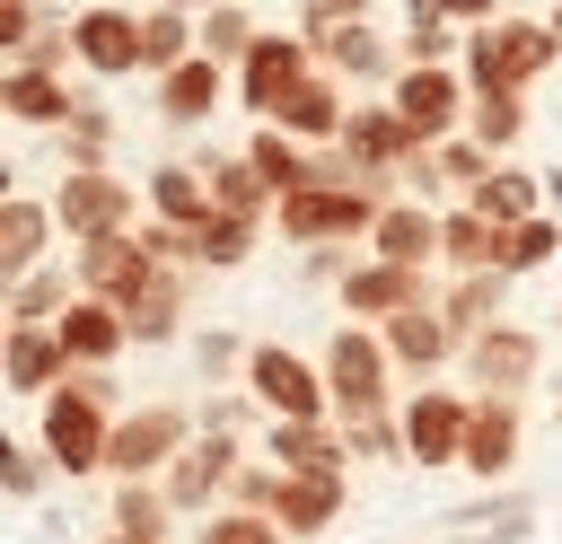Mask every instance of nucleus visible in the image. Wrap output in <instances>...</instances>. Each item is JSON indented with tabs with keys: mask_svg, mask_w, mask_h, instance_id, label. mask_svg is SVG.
Segmentation results:
<instances>
[{
	"mask_svg": "<svg viewBox=\"0 0 562 544\" xmlns=\"http://www.w3.org/2000/svg\"><path fill=\"white\" fill-rule=\"evenodd\" d=\"M9 386H18V395H61V386H70V351H61V333H44V325H9Z\"/></svg>",
	"mask_w": 562,
	"mask_h": 544,
	"instance_id": "15",
	"label": "nucleus"
},
{
	"mask_svg": "<svg viewBox=\"0 0 562 544\" xmlns=\"http://www.w3.org/2000/svg\"><path fill=\"white\" fill-rule=\"evenodd\" d=\"M553 35H562V9H553Z\"/></svg>",
	"mask_w": 562,
	"mask_h": 544,
	"instance_id": "51",
	"label": "nucleus"
},
{
	"mask_svg": "<svg viewBox=\"0 0 562 544\" xmlns=\"http://www.w3.org/2000/svg\"><path fill=\"white\" fill-rule=\"evenodd\" d=\"M457 544H527V500H509V518L492 535H457Z\"/></svg>",
	"mask_w": 562,
	"mask_h": 544,
	"instance_id": "48",
	"label": "nucleus"
},
{
	"mask_svg": "<svg viewBox=\"0 0 562 544\" xmlns=\"http://www.w3.org/2000/svg\"><path fill=\"white\" fill-rule=\"evenodd\" d=\"M176 298H184V290H176V272H167V281L123 316V333H132V342H167V333H176Z\"/></svg>",
	"mask_w": 562,
	"mask_h": 544,
	"instance_id": "39",
	"label": "nucleus"
},
{
	"mask_svg": "<svg viewBox=\"0 0 562 544\" xmlns=\"http://www.w3.org/2000/svg\"><path fill=\"white\" fill-rule=\"evenodd\" d=\"M158 526H167V491H140V483H123V491H114V535H132V544H158Z\"/></svg>",
	"mask_w": 562,
	"mask_h": 544,
	"instance_id": "36",
	"label": "nucleus"
},
{
	"mask_svg": "<svg viewBox=\"0 0 562 544\" xmlns=\"http://www.w3.org/2000/svg\"><path fill=\"white\" fill-rule=\"evenodd\" d=\"M70 35H79V61H88L97 79L140 70V18H132V9H79Z\"/></svg>",
	"mask_w": 562,
	"mask_h": 544,
	"instance_id": "13",
	"label": "nucleus"
},
{
	"mask_svg": "<svg viewBox=\"0 0 562 544\" xmlns=\"http://www.w3.org/2000/svg\"><path fill=\"white\" fill-rule=\"evenodd\" d=\"M553 325H562V307H553Z\"/></svg>",
	"mask_w": 562,
	"mask_h": 544,
	"instance_id": "54",
	"label": "nucleus"
},
{
	"mask_svg": "<svg viewBox=\"0 0 562 544\" xmlns=\"http://www.w3.org/2000/svg\"><path fill=\"white\" fill-rule=\"evenodd\" d=\"M70 158H79V175H105V167H97V158H105V114H97V105L70 114Z\"/></svg>",
	"mask_w": 562,
	"mask_h": 544,
	"instance_id": "45",
	"label": "nucleus"
},
{
	"mask_svg": "<svg viewBox=\"0 0 562 544\" xmlns=\"http://www.w3.org/2000/svg\"><path fill=\"white\" fill-rule=\"evenodd\" d=\"M369 246H378V263L422 272V263L439 254V219H430L422 202H386V211H378V228H369Z\"/></svg>",
	"mask_w": 562,
	"mask_h": 544,
	"instance_id": "17",
	"label": "nucleus"
},
{
	"mask_svg": "<svg viewBox=\"0 0 562 544\" xmlns=\"http://www.w3.org/2000/svg\"><path fill=\"white\" fill-rule=\"evenodd\" d=\"M386 105H395V123H404V132H413L422 149H430V140H439V132H448L457 114H474V105H465V88H457L448 70H404Z\"/></svg>",
	"mask_w": 562,
	"mask_h": 544,
	"instance_id": "12",
	"label": "nucleus"
},
{
	"mask_svg": "<svg viewBox=\"0 0 562 544\" xmlns=\"http://www.w3.org/2000/svg\"><path fill=\"white\" fill-rule=\"evenodd\" d=\"M501 246H509V228H492L474 202L439 219V254L457 263V281H465V272H501Z\"/></svg>",
	"mask_w": 562,
	"mask_h": 544,
	"instance_id": "19",
	"label": "nucleus"
},
{
	"mask_svg": "<svg viewBox=\"0 0 562 544\" xmlns=\"http://www.w3.org/2000/svg\"><path fill=\"white\" fill-rule=\"evenodd\" d=\"M272 465H281V474L342 483V439H325L316 421H272Z\"/></svg>",
	"mask_w": 562,
	"mask_h": 544,
	"instance_id": "25",
	"label": "nucleus"
},
{
	"mask_svg": "<svg viewBox=\"0 0 562 544\" xmlns=\"http://www.w3.org/2000/svg\"><path fill=\"white\" fill-rule=\"evenodd\" d=\"M325 53H334L342 70H360V79H378V70H386V44H378V26H360V18H351V26H342Z\"/></svg>",
	"mask_w": 562,
	"mask_h": 544,
	"instance_id": "41",
	"label": "nucleus"
},
{
	"mask_svg": "<svg viewBox=\"0 0 562 544\" xmlns=\"http://www.w3.org/2000/svg\"><path fill=\"white\" fill-rule=\"evenodd\" d=\"M474 377H483L492 395L527 386V377H536V333H518V325H492V333H474Z\"/></svg>",
	"mask_w": 562,
	"mask_h": 544,
	"instance_id": "23",
	"label": "nucleus"
},
{
	"mask_svg": "<svg viewBox=\"0 0 562 544\" xmlns=\"http://www.w3.org/2000/svg\"><path fill=\"white\" fill-rule=\"evenodd\" d=\"M193 439H184V412L176 404H140V412H123L114 421V447H105V474L114 483H140L149 465H176Z\"/></svg>",
	"mask_w": 562,
	"mask_h": 544,
	"instance_id": "7",
	"label": "nucleus"
},
{
	"mask_svg": "<svg viewBox=\"0 0 562 544\" xmlns=\"http://www.w3.org/2000/svg\"><path fill=\"white\" fill-rule=\"evenodd\" d=\"M193 61V18L184 9H140V70H184Z\"/></svg>",
	"mask_w": 562,
	"mask_h": 544,
	"instance_id": "30",
	"label": "nucleus"
},
{
	"mask_svg": "<svg viewBox=\"0 0 562 544\" xmlns=\"http://www.w3.org/2000/svg\"><path fill=\"white\" fill-rule=\"evenodd\" d=\"M553 246H562V228H553V219H527V228H509V246H501V272H536Z\"/></svg>",
	"mask_w": 562,
	"mask_h": 544,
	"instance_id": "42",
	"label": "nucleus"
},
{
	"mask_svg": "<svg viewBox=\"0 0 562 544\" xmlns=\"http://www.w3.org/2000/svg\"><path fill=\"white\" fill-rule=\"evenodd\" d=\"M378 342H386V360H395V369H439L457 333L439 325V307H404V316H386V333H378Z\"/></svg>",
	"mask_w": 562,
	"mask_h": 544,
	"instance_id": "22",
	"label": "nucleus"
},
{
	"mask_svg": "<svg viewBox=\"0 0 562 544\" xmlns=\"http://www.w3.org/2000/svg\"><path fill=\"white\" fill-rule=\"evenodd\" d=\"M53 333H61L70 369H105V360H114V351L132 342V333H123V307H105V298H79V307H70V316H61Z\"/></svg>",
	"mask_w": 562,
	"mask_h": 544,
	"instance_id": "18",
	"label": "nucleus"
},
{
	"mask_svg": "<svg viewBox=\"0 0 562 544\" xmlns=\"http://www.w3.org/2000/svg\"><path fill=\"white\" fill-rule=\"evenodd\" d=\"M518 140V97H474V149H509Z\"/></svg>",
	"mask_w": 562,
	"mask_h": 544,
	"instance_id": "43",
	"label": "nucleus"
},
{
	"mask_svg": "<svg viewBox=\"0 0 562 544\" xmlns=\"http://www.w3.org/2000/svg\"><path fill=\"white\" fill-rule=\"evenodd\" d=\"M351 447H360V456H395V447H404V430H386V421H369V430H351Z\"/></svg>",
	"mask_w": 562,
	"mask_h": 544,
	"instance_id": "49",
	"label": "nucleus"
},
{
	"mask_svg": "<svg viewBox=\"0 0 562 544\" xmlns=\"http://www.w3.org/2000/svg\"><path fill=\"white\" fill-rule=\"evenodd\" d=\"M562 53V35L553 26H474V44H465V79H474V97H518L544 61Z\"/></svg>",
	"mask_w": 562,
	"mask_h": 544,
	"instance_id": "1",
	"label": "nucleus"
},
{
	"mask_svg": "<svg viewBox=\"0 0 562 544\" xmlns=\"http://www.w3.org/2000/svg\"><path fill=\"white\" fill-rule=\"evenodd\" d=\"M149 211H158L167 228H202V219H211V175L184 167V158L158 167V175H149Z\"/></svg>",
	"mask_w": 562,
	"mask_h": 544,
	"instance_id": "28",
	"label": "nucleus"
},
{
	"mask_svg": "<svg viewBox=\"0 0 562 544\" xmlns=\"http://www.w3.org/2000/svg\"><path fill=\"white\" fill-rule=\"evenodd\" d=\"M255 44H263V35H255V18H246V9H202V53H211V61H220V53H237V61H246Z\"/></svg>",
	"mask_w": 562,
	"mask_h": 544,
	"instance_id": "37",
	"label": "nucleus"
},
{
	"mask_svg": "<svg viewBox=\"0 0 562 544\" xmlns=\"http://www.w3.org/2000/svg\"><path fill=\"white\" fill-rule=\"evenodd\" d=\"M272 219L316 254V246H334V237L378 228V193H360V184H299L290 202H272Z\"/></svg>",
	"mask_w": 562,
	"mask_h": 544,
	"instance_id": "2",
	"label": "nucleus"
},
{
	"mask_svg": "<svg viewBox=\"0 0 562 544\" xmlns=\"http://www.w3.org/2000/svg\"><path fill=\"white\" fill-rule=\"evenodd\" d=\"M0 483H9V500L26 509V500L44 491V456H35V447H9V456H0Z\"/></svg>",
	"mask_w": 562,
	"mask_h": 544,
	"instance_id": "46",
	"label": "nucleus"
},
{
	"mask_svg": "<svg viewBox=\"0 0 562 544\" xmlns=\"http://www.w3.org/2000/svg\"><path fill=\"white\" fill-rule=\"evenodd\" d=\"M44 228H53V211H44V202H26V193L9 184V193H0V272H9V290H18V281H35Z\"/></svg>",
	"mask_w": 562,
	"mask_h": 544,
	"instance_id": "16",
	"label": "nucleus"
},
{
	"mask_svg": "<svg viewBox=\"0 0 562 544\" xmlns=\"http://www.w3.org/2000/svg\"><path fill=\"white\" fill-rule=\"evenodd\" d=\"M544 202H553V219H562V167H553V175H544Z\"/></svg>",
	"mask_w": 562,
	"mask_h": 544,
	"instance_id": "50",
	"label": "nucleus"
},
{
	"mask_svg": "<svg viewBox=\"0 0 562 544\" xmlns=\"http://www.w3.org/2000/svg\"><path fill=\"white\" fill-rule=\"evenodd\" d=\"M220 483H237V447H228V430H211V439H193L176 465H167V509H202Z\"/></svg>",
	"mask_w": 562,
	"mask_h": 544,
	"instance_id": "14",
	"label": "nucleus"
},
{
	"mask_svg": "<svg viewBox=\"0 0 562 544\" xmlns=\"http://www.w3.org/2000/svg\"><path fill=\"white\" fill-rule=\"evenodd\" d=\"M202 544H281V526H272V518H255V509H228V518H211V526H202Z\"/></svg>",
	"mask_w": 562,
	"mask_h": 544,
	"instance_id": "44",
	"label": "nucleus"
},
{
	"mask_svg": "<svg viewBox=\"0 0 562 544\" xmlns=\"http://www.w3.org/2000/svg\"><path fill=\"white\" fill-rule=\"evenodd\" d=\"M53 219H61L79 246L132 237V184H123V175H61V193H53Z\"/></svg>",
	"mask_w": 562,
	"mask_h": 544,
	"instance_id": "8",
	"label": "nucleus"
},
{
	"mask_svg": "<svg viewBox=\"0 0 562 544\" xmlns=\"http://www.w3.org/2000/svg\"><path fill=\"white\" fill-rule=\"evenodd\" d=\"M202 175H211V211H220V219H246V228H255V211H263V175H255L246 158H211Z\"/></svg>",
	"mask_w": 562,
	"mask_h": 544,
	"instance_id": "34",
	"label": "nucleus"
},
{
	"mask_svg": "<svg viewBox=\"0 0 562 544\" xmlns=\"http://www.w3.org/2000/svg\"><path fill=\"white\" fill-rule=\"evenodd\" d=\"M307 79H316V70H307V44H299V35H263V44L237 61V97H246L255 123H281V105H290Z\"/></svg>",
	"mask_w": 562,
	"mask_h": 544,
	"instance_id": "4",
	"label": "nucleus"
},
{
	"mask_svg": "<svg viewBox=\"0 0 562 544\" xmlns=\"http://www.w3.org/2000/svg\"><path fill=\"white\" fill-rule=\"evenodd\" d=\"M536 202H544V184H536V175H518V167H492V184L474 193V211H483L492 228H527V219H544Z\"/></svg>",
	"mask_w": 562,
	"mask_h": 544,
	"instance_id": "31",
	"label": "nucleus"
},
{
	"mask_svg": "<svg viewBox=\"0 0 562 544\" xmlns=\"http://www.w3.org/2000/svg\"><path fill=\"white\" fill-rule=\"evenodd\" d=\"M0 105H9L18 123H61V132H70V114H79V97H70L53 70H9V79H0Z\"/></svg>",
	"mask_w": 562,
	"mask_h": 544,
	"instance_id": "27",
	"label": "nucleus"
},
{
	"mask_svg": "<svg viewBox=\"0 0 562 544\" xmlns=\"http://www.w3.org/2000/svg\"><path fill=\"white\" fill-rule=\"evenodd\" d=\"M61 61H79V35H70V26H35L9 70H53V79H61Z\"/></svg>",
	"mask_w": 562,
	"mask_h": 544,
	"instance_id": "40",
	"label": "nucleus"
},
{
	"mask_svg": "<svg viewBox=\"0 0 562 544\" xmlns=\"http://www.w3.org/2000/svg\"><path fill=\"white\" fill-rule=\"evenodd\" d=\"M70 307H79V298H70V281H61V272H35V281H18V290H9V325H44V333H53Z\"/></svg>",
	"mask_w": 562,
	"mask_h": 544,
	"instance_id": "35",
	"label": "nucleus"
},
{
	"mask_svg": "<svg viewBox=\"0 0 562 544\" xmlns=\"http://www.w3.org/2000/svg\"><path fill=\"white\" fill-rule=\"evenodd\" d=\"M44 456L61 465V474H97L105 465V447H114V421H105V404L97 395H79V386H61L53 404H44Z\"/></svg>",
	"mask_w": 562,
	"mask_h": 544,
	"instance_id": "3",
	"label": "nucleus"
},
{
	"mask_svg": "<svg viewBox=\"0 0 562 544\" xmlns=\"http://www.w3.org/2000/svg\"><path fill=\"white\" fill-rule=\"evenodd\" d=\"M325 395L351 412V430H369L378 404H386V342H378V333H334V351H325Z\"/></svg>",
	"mask_w": 562,
	"mask_h": 544,
	"instance_id": "6",
	"label": "nucleus"
},
{
	"mask_svg": "<svg viewBox=\"0 0 562 544\" xmlns=\"http://www.w3.org/2000/svg\"><path fill=\"white\" fill-rule=\"evenodd\" d=\"M167 272H158V254L140 246V237H105V246H79V290L88 298H105V307H140L149 290H158Z\"/></svg>",
	"mask_w": 562,
	"mask_h": 544,
	"instance_id": "5",
	"label": "nucleus"
},
{
	"mask_svg": "<svg viewBox=\"0 0 562 544\" xmlns=\"http://www.w3.org/2000/svg\"><path fill=\"white\" fill-rule=\"evenodd\" d=\"M246 167L263 175V193H272V202H290L299 184H316V167L299 158V140H290L281 123H255V140H246Z\"/></svg>",
	"mask_w": 562,
	"mask_h": 544,
	"instance_id": "21",
	"label": "nucleus"
},
{
	"mask_svg": "<svg viewBox=\"0 0 562 544\" xmlns=\"http://www.w3.org/2000/svg\"><path fill=\"white\" fill-rule=\"evenodd\" d=\"M501 290H509V272H465V281L439 298V325H448V333H474V325L492 333V307H501Z\"/></svg>",
	"mask_w": 562,
	"mask_h": 544,
	"instance_id": "32",
	"label": "nucleus"
},
{
	"mask_svg": "<svg viewBox=\"0 0 562 544\" xmlns=\"http://www.w3.org/2000/svg\"><path fill=\"white\" fill-rule=\"evenodd\" d=\"M342 509V483H316V474H281V500H272V526L281 535H325Z\"/></svg>",
	"mask_w": 562,
	"mask_h": 544,
	"instance_id": "26",
	"label": "nucleus"
},
{
	"mask_svg": "<svg viewBox=\"0 0 562 544\" xmlns=\"http://www.w3.org/2000/svg\"><path fill=\"white\" fill-rule=\"evenodd\" d=\"M430 290H422V272H404V263H360L351 281H342V307H360V316H404V307H422Z\"/></svg>",
	"mask_w": 562,
	"mask_h": 544,
	"instance_id": "20",
	"label": "nucleus"
},
{
	"mask_svg": "<svg viewBox=\"0 0 562 544\" xmlns=\"http://www.w3.org/2000/svg\"><path fill=\"white\" fill-rule=\"evenodd\" d=\"M246 377H255V404H263L272 421H316V412H325V377H316L299 351H281V342L246 351Z\"/></svg>",
	"mask_w": 562,
	"mask_h": 544,
	"instance_id": "9",
	"label": "nucleus"
},
{
	"mask_svg": "<svg viewBox=\"0 0 562 544\" xmlns=\"http://www.w3.org/2000/svg\"><path fill=\"white\" fill-rule=\"evenodd\" d=\"M246 246H255L246 219H220V211H211V219L193 228V263H246Z\"/></svg>",
	"mask_w": 562,
	"mask_h": 544,
	"instance_id": "38",
	"label": "nucleus"
},
{
	"mask_svg": "<svg viewBox=\"0 0 562 544\" xmlns=\"http://www.w3.org/2000/svg\"><path fill=\"white\" fill-rule=\"evenodd\" d=\"M553 421H562V395H553Z\"/></svg>",
	"mask_w": 562,
	"mask_h": 544,
	"instance_id": "53",
	"label": "nucleus"
},
{
	"mask_svg": "<svg viewBox=\"0 0 562 544\" xmlns=\"http://www.w3.org/2000/svg\"><path fill=\"white\" fill-rule=\"evenodd\" d=\"M211 105H220V61H211V53H193L184 70L158 79V114H167V123H202Z\"/></svg>",
	"mask_w": 562,
	"mask_h": 544,
	"instance_id": "29",
	"label": "nucleus"
},
{
	"mask_svg": "<svg viewBox=\"0 0 562 544\" xmlns=\"http://www.w3.org/2000/svg\"><path fill=\"white\" fill-rule=\"evenodd\" d=\"M342 158H351V184L369 193L386 167H413V158H422V140L395 123V105H360V114L342 123Z\"/></svg>",
	"mask_w": 562,
	"mask_h": 544,
	"instance_id": "10",
	"label": "nucleus"
},
{
	"mask_svg": "<svg viewBox=\"0 0 562 544\" xmlns=\"http://www.w3.org/2000/svg\"><path fill=\"white\" fill-rule=\"evenodd\" d=\"M228 360H237V333L202 325V377H228Z\"/></svg>",
	"mask_w": 562,
	"mask_h": 544,
	"instance_id": "47",
	"label": "nucleus"
},
{
	"mask_svg": "<svg viewBox=\"0 0 562 544\" xmlns=\"http://www.w3.org/2000/svg\"><path fill=\"white\" fill-rule=\"evenodd\" d=\"M465 430H474V404H457V395H439V386H422L413 412H404L413 465H465Z\"/></svg>",
	"mask_w": 562,
	"mask_h": 544,
	"instance_id": "11",
	"label": "nucleus"
},
{
	"mask_svg": "<svg viewBox=\"0 0 562 544\" xmlns=\"http://www.w3.org/2000/svg\"><path fill=\"white\" fill-rule=\"evenodd\" d=\"M105 544H132V535H105Z\"/></svg>",
	"mask_w": 562,
	"mask_h": 544,
	"instance_id": "52",
	"label": "nucleus"
},
{
	"mask_svg": "<svg viewBox=\"0 0 562 544\" xmlns=\"http://www.w3.org/2000/svg\"><path fill=\"white\" fill-rule=\"evenodd\" d=\"M351 114H342V97H334V79H307L290 105H281V132L290 140H325V132H342Z\"/></svg>",
	"mask_w": 562,
	"mask_h": 544,
	"instance_id": "33",
	"label": "nucleus"
},
{
	"mask_svg": "<svg viewBox=\"0 0 562 544\" xmlns=\"http://www.w3.org/2000/svg\"><path fill=\"white\" fill-rule=\"evenodd\" d=\"M509 456H518V412H509V395H483L474 430H465V465L492 483V474H509Z\"/></svg>",
	"mask_w": 562,
	"mask_h": 544,
	"instance_id": "24",
	"label": "nucleus"
}]
</instances>
